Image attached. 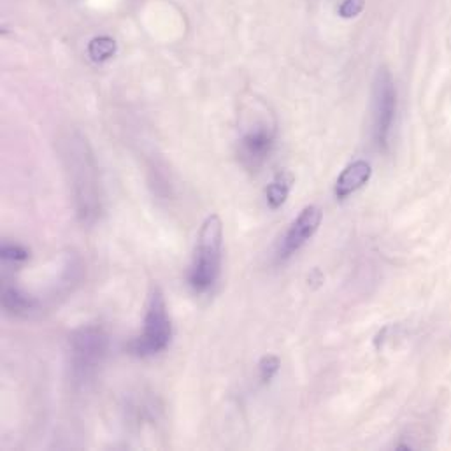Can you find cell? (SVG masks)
I'll use <instances>...</instances> for the list:
<instances>
[{
	"instance_id": "4",
	"label": "cell",
	"mask_w": 451,
	"mask_h": 451,
	"mask_svg": "<svg viewBox=\"0 0 451 451\" xmlns=\"http://www.w3.org/2000/svg\"><path fill=\"white\" fill-rule=\"evenodd\" d=\"M72 185H74V200L78 216L83 223H93L100 216V195L97 186L95 169L91 165L90 153L72 154Z\"/></svg>"
},
{
	"instance_id": "2",
	"label": "cell",
	"mask_w": 451,
	"mask_h": 451,
	"mask_svg": "<svg viewBox=\"0 0 451 451\" xmlns=\"http://www.w3.org/2000/svg\"><path fill=\"white\" fill-rule=\"evenodd\" d=\"M109 349V336L100 325H83L69 337V360L76 384H86L97 376Z\"/></svg>"
},
{
	"instance_id": "14",
	"label": "cell",
	"mask_w": 451,
	"mask_h": 451,
	"mask_svg": "<svg viewBox=\"0 0 451 451\" xmlns=\"http://www.w3.org/2000/svg\"><path fill=\"white\" fill-rule=\"evenodd\" d=\"M365 8V0H345L339 5L337 12L340 18H355L358 16Z\"/></svg>"
},
{
	"instance_id": "3",
	"label": "cell",
	"mask_w": 451,
	"mask_h": 451,
	"mask_svg": "<svg viewBox=\"0 0 451 451\" xmlns=\"http://www.w3.org/2000/svg\"><path fill=\"white\" fill-rule=\"evenodd\" d=\"M170 340H172V321L167 311L165 297L159 286H153L148 297L143 332L128 345V351L135 356L146 358L165 351Z\"/></svg>"
},
{
	"instance_id": "6",
	"label": "cell",
	"mask_w": 451,
	"mask_h": 451,
	"mask_svg": "<svg viewBox=\"0 0 451 451\" xmlns=\"http://www.w3.org/2000/svg\"><path fill=\"white\" fill-rule=\"evenodd\" d=\"M321 218H323V211L318 206H308L302 209L290 229L286 230L285 238H283L279 251H277V258L279 260H288L290 257L297 253L302 246L316 234V230L320 229Z\"/></svg>"
},
{
	"instance_id": "11",
	"label": "cell",
	"mask_w": 451,
	"mask_h": 451,
	"mask_svg": "<svg viewBox=\"0 0 451 451\" xmlns=\"http://www.w3.org/2000/svg\"><path fill=\"white\" fill-rule=\"evenodd\" d=\"M116 53V41L109 36H100L91 39L88 44V55L93 62H106Z\"/></svg>"
},
{
	"instance_id": "5",
	"label": "cell",
	"mask_w": 451,
	"mask_h": 451,
	"mask_svg": "<svg viewBox=\"0 0 451 451\" xmlns=\"http://www.w3.org/2000/svg\"><path fill=\"white\" fill-rule=\"evenodd\" d=\"M397 93L393 86L392 76L388 71H380L374 81V102H372V111H374V137L376 143L381 146L386 144L388 134L392 128L393 116H395Z\"/></svg>"
},
{
	"instance_id": "7",
	"label": "cell",
	"mask_w": 451,
	"mask_h": 451,
	"mask_svg": "<svg viewBox=\"0 0 451 451\" xmlns=\"http://www.w3.org/2000/svg\"><path fill=\"white\" fill-rule=\"evenodd\" d=\"M372 176L371 163L365 160H356V162L349 163L343 172L339 174L336 183V197L346 198L351 194L358 192L362 186L369 183Z\"/></svg>"
},
{
	"instance_id": "13",
	"label": "cell",
	"mask_w": 451,
	"mask_h": 451,
	"mask_svg": "<svg viewBox=\"0 0 451 451\" xmlns=\"http://www.w3.org/2000/svg\"><path fill=\"white\" fill-rule=\"evenodd\" d=\"M2 258L5 262H16V264H21V262L28 260L30 258V253H28L27 248L20 244H14V242H5L2 246Z\"/></svg>"
},
{
	"instance_id": "9",
	"label": "cell",
	"mask_w": 451,
	"mask_h": 451,
	"mask_svg": "<svg viewBox=\"0 0 451 451\" xmlns=\"http://www.w3.org/2000/svg\"><path fill=\"white\" fill-rule=\"evenodd\" d=\"M2 302L9 313L16 314V316H30L36 309H39V301L21 292L16 286H5Z\"/></svg>"
},
{
	"instance_id": "8",
	"label": "cell",
	"mask_w": 451,
	"mask_h": 451,
	"mask_svg": "<svg viewBox=\"0 0 451 451\" xmlns=\"http://www.w3.org/2000/svg\"><path fill=\"white\" fill-rule=\"evenodd\" d=\"M274 137L267 128H255L242 137V150L246 157L253 162H260L269 154Z\"/></svg>"
},
{
	"instance_id": "1",
	"label": "cell",
	"mask_w": 451,
	"mask_h": 451,
	"mask_svg": "<svg viewBox=\"0 0 451 451\" xmlns=\"http://www.w3.org/2000/svg\"><path fill=\"white\" fill-rule=\"evenodd\" d=\"M223 223L218 214H211L202 223L197 235L194 262H192L188 283L197 293H204L214 286L222 273Z\"/></svg>"
},
{
	"instance_id": "12",
	"label": "cell",
	"mask_w": 451,
	"mask_h": 451,
	"mask_svg": "<svg viewBox=\"0 0 451 451\" xmlns=\"http://www.w3.org/2000/svg\"><path fill=\"white\" fill-rule=\"evenodd\" d=\"M279 367H281V360L276 355L262 356L260 362H258V372H260L262 383H269L277 374Z\"/></svg>"
},
{
	"instance_id": "10",
	"label": "cell",
	"mask_w": 451,
	"mask_h": 451,
	"mask_svg": "<svg viewBox=\"0 0 451 451\" xmlns=\"http://www.w3.org/2000/svg\"><path fill=\"white\" fill-rule=\"evenodd\" d=\"M293 181H295V178H293L290 170H279V172H277L274 181L267 186L266 190L267 206H269L270 209H279V207L285 204L290 195V190H292Z\"/></svg>"
}]
</instances>
